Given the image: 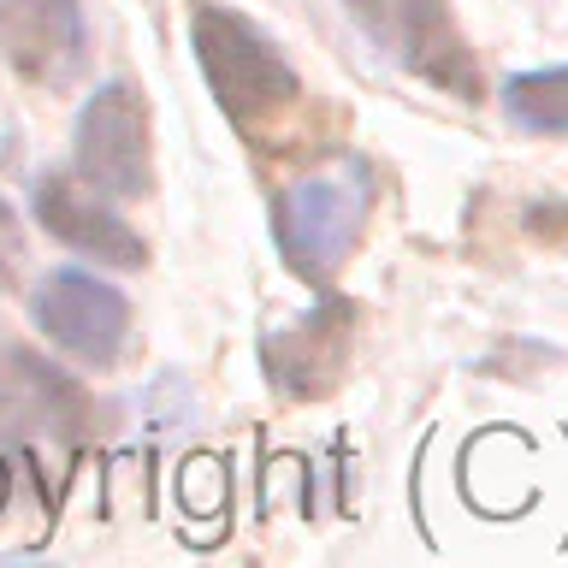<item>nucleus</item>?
Here are the masks:
<instances>
[{
    "instance_id": "obj_13",
    "label": "nucleus",
    "mask_w": 568,
    "mask_h": 568,
    "mask_svg": "<svg viewBox=\"0 0 568 568\" xmlns=\"http://www.w3.org/2000/svg\"><path fill=\"white\" fill-rule=\"evenodd\" d=\"M7 497H12V468H7V456H0V509H7Z\"/></svg>"
},
{
    "instance_id": "obj_1",
    "label": "nucleus",
    "mask_w": 568,
    "mask_h": 568,
    "mask_svg": "<svg viewBox=\"0 0 568 568\" xmlns=\"http://www.w3.org/2000/svg\"><path fill=\"white\" fill-rule=\"evenodd\" d=\"M190 42H195V60H202V78L213 89V101H220V113L255 149H284L291 119L302 113L308 89H302L296 65L278 53L273 36L255 18L213 7V0H195Z\"/></svg>"
},
{
    "instance_id": "obj_11",
    "label": "nucleus",
    "mask_w": 568,
    "mask_h": 568,
    "mask_svg": "<svg viewBox=\"0 0 568 568\" xmlns=\"http://www.w3.org/2000/svg\"><path fill=\"white\" fill-rule=\"evenodd\" d=\"M18 261H24V237H18L12 207L0 202V284H12V278H18Z\"/></svg>"
},
{
    "instance_id": "obj_2",
    "label": "nucleus",
    "mask_w": 568,
    "mask_h": 568,
    "mask_svg": "<svg viewBox=\"0 0 568 568\" xmlns=\"http://www.w3.org/2000/svg\"><path fill=\"white\" fill-rule=\"evenodd\" d=\"M367 213H373V166L367 160H344V166L291 184L273 207L284 266L302 284H314V291H332L337 266L349 261Z\"/></svg>"
},
{
    "instance_id": "obj_5",
    "label": "nucleus",
    "mask_w": 568,
    "mask_h": 568,
    "mask_svg": "<svg viewBox=\"0 0 568 568\" xmlns=\"http://www.w3.org/2000/svg\"><path fill=\"white\" fill-rule=\"evenodd\" d=\"M30 314L65 355H78L89 367H113L124 355V337H131V302H124V291L83 273V266L48 273L30 296Z\"/></svg>"
},
{
    "instance_id": "obj_8",
    "label": "nucleus",
    "mask_w": 568,
    "mask_h": 568,
    "mask_svg": "<svg viewBox=\"0 0 568 568\" xmlns=\"http://www.w3.org/2000/svg\"><path fill=\"white\" fill-rule=\"evenodd\" d=\"M83 48V0H0V53L24 83H71Z\"/></svg>"
},
{
    "instance_id": "obj_4",
    "label": "nucleus",
    "mask_w": 568,
    "mask_h": 568,
    "mask_svg": "<svg viewBox=\"0 0 568 568\" xmlns=\"http://www.w3.org/2000/svg\"><path fill=\"white\" fill-rule=\"evenodd\" d=\"M78 178L101 195L136 202L154 190L149 160V101L131 83H101L78 113Z\"/></svg>"
},
{
    "instance_id": "obj_7",
    "label": "nucleus",
    "mask_w": 568,
    "mask_h": 568,
    "mask_svg": "<svg viewBox=\"0 0 568 568\" xmlns=\"http://www.w3.org/2000/svg\"><path fill=\"white\" fill-rule=\"evenodd\" d=\"M349 326H355V308L349 302H320L291 326H278L273 337L261 344V362H266V379H273L278 397L291 403H308V397H326V390L344 379V362H349Z\"/></svg>"
},
{
    "instance_id": "obj_3",
    "label": "nucleus",
    "mask_w": 568,
    "mask_h": 568,
    "mask_svg": "<svg viewBox=\"0 0 568 568\" xmlns=\"http://www.w3.org/2000/svg\"><path fill=\"white\" fill-rule=\"evenodd\" d=\"M349 18L373 48L456 101H479V65L444 0H349Z\"/></svg>"
},
{
    "instance_id": "obj_9",
    "label": "nucleus",
    "mask_w": 568,
    "mask_h": 568,
    "mask_svg": "<svg viewBox=\"0 0 568 568\" xmlns=\"http://www.w3.org/2000/svg\"><path fill=\"white\" fill-rule=\"evenodd\" d=\"M89 426V397L71 373L48 367L42 355L0 344V438H78Z\"/></svg>"
},
{
    "instance_id": "obj_12",
    "label": "nucleus",
    "mask_w": 568,
    "mask_h": 568,
    "mask_svg": "<svg viewBox=\"0 0 568 568\" xmlns=\"http://www.w3.org/2000/svg\"><path fill=\"white\" fill-rule=\"evenodd\" d=\"M527 225L539 231L545 243H568V202H545V207H532V213H527Z\"/></svg>"
},
{
    "instance_id": "obj_10",
    "label": "nucleus",
    "mask_w": 568,
    "mask_h": 568,
    "mask_svg": "<svg viewBox=\"0 0 568 568\" xmlns=\"http://www.w3.org/2000/svg\"><path fill=\"white\" fill-rule=\"evenodd\" d=\"M504 106L521 131L539 136H568V65L557 71H527V78H509Z\"/></svg>"
},
{
    "instance_id": "obj_6",
    "label": "nucleus",
    "mask_w": 568,
    "mask_h": 568,
    "mask_svg": "<svg viewBox=\"0 0 568 568\" xmlns=\"http://www.w3.org/2000/svg\"><path fill=\"white\" fill-rule=\"evenodd\" d=\"M30 202H36V220H42L48 237H60L65 248H78V255L101 261V266H124V273L149 266V243L136 237V225L119 220V213L101 202V190L83 184V178L42 172L30 190Z\"/></svg>"
}]
</instances>
